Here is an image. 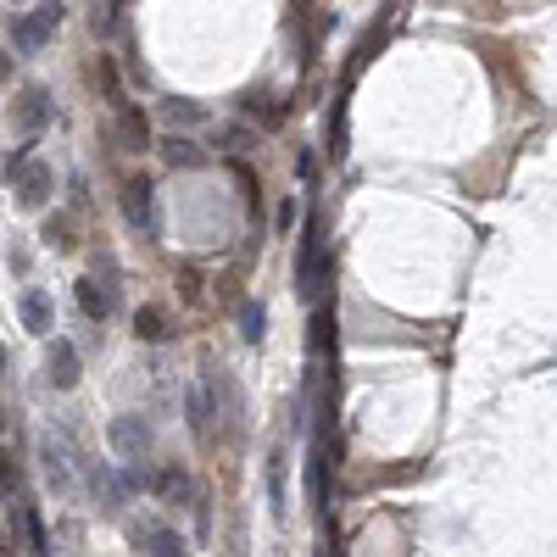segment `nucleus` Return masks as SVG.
Masks as SVG:
<instances>
[{
    "instance_id": "0eeeda50",
    "label": "nucleus",
    "mask_w": 557,
    "mask_h": 557,
    "mask_svg": "<svg viewBox=\"0 0 557 557\" xmlns=\"http://www.w3.org/2000/svg\"><path fill=\"white\" fill-rule=\"evenodd\" d=\"M112 446L117 457H145L151 452V424L145 418H112Z\"/></svg>"
},
{
    "instance_id": "4be33fe9",
    "label": "nucleus",
    "mask_w": 557,
    "mask_h": 557,
    "mask_svg": "<svg viewBox=\"0 0 557 557\" xmlns=\"http://www.w3.org/2000/svg\"><path fill=\"white\" fill-rule=\"evenodd\" d=\"M218 140L229 145V151H251V129H234V123H229V129L218 134Z\"/></svg>"
},
{
    "instance_id": "f03ea898",
    "label": "nucleus",
    "mask_w": 557,
    "mask_h": 557,
    "mask_svg": "<svg viewBox=\"0 0 557 557\" xmlns=\"http://www.w3.org/2000/svg\"><path fill=\"white\" fill-rule=\"evenodd\" d=\"M123 218H129V229L156 234V184L145 179V173L123 179Z\"/></svg>"
},
{
    "instance_id": "20e7f679",
    "label": "nucleus",
    "mask_w": 557,
    "mask_h": 557,
    "mask_svg": "<svg viewBox=\"0 0 557 557\" xmlns=\"http://www.w3.org/2000/svg\"><path fill=\"white\" fill-rule=\"evenodd\" d=\"M12 190L23 207H45V201H51V168H45V162H23V168L12 173Z\"/></svg>"
},
{
    "instance_id": "dca6fc26",
    "label": "nucleus",
    "mask_w": 557,
    "mask_h": 557,
    "mask_svg": "<svg viewBox=\"0 0 557 557\" xmlns=\"http://www.w3.org/2000/svg\"><path fill=\"white\" fill-rule=\"evenodd\" d=\"M162 151H168V162H173V168H195V162L207 156V151H201V145H190V140H168V145H162Z\"/></svg>"
},
{
    "instance_id": "1a4fd4ad",
    "label": "nucleus",
    "mask_w": 557,
    "mask_h": 557,
    "mask_svg": "<svg viewBox=\"0 0 557 557\" xmlns=\"http://www.w3.org/2000/svg\"><path fill=\"white\" fill-rule=\"evenodd\" d=\"M151 491L162 496V502H173V507H190L195 502V485H190V474H184V468H162V474L151 480Z\"/></svg>"
},
{
    "instance_id": "6ab92c4d",
    "label": "nucleus",
    "mask_w": 557,
    "mask_h": 557,
    "mask_svg": "<svg viewBox=\"0 0 557 557\" xmlns=\"http://www.w3.org/2000/svg\"><path fill=\"white\" fill-rule=\"evenodd\" d=\"M151 557H190V552H184V541L173 530H151Z\"/></svg>"
},
{
    "instance_id": "f8f14e48",
    "label": "nucleus",
    "mask_w": 557,
    "mask_h": 557,
    "mask_svg": "<svg viewBox=\"0 0 557 557\" xmlns=\"http://www.w3.org/2000/svg\"><path fill=\"white\" fill-rule=\"evenodd\" d=\"M17 117H23V129H45V117H51V95H45V90H23Z\"/></svg>"
},
{
    "instance_id": "39448f33",
    "label": "nucleus",
    "mask_w": 557,
    "mask_h": 557,
    "mask_svg": "<svg viewBox=\"0 0 557 557\" xmlns=\"http://www.w3.org/2000/svg\"><path fill=\"white\" fill-rule=\"evenodd\" d=\"M45 379H51L56 390L78 385V346L73 340H51V346H45Z\"/></svg>"
},
{
    "instance_id": "6e6552de",
    "label": "nucleus",
    "mask_w": 557,
    "mask_h": 557,
    "mask_svg": "<svg viewBox=\"0 0 557 557\" xmlns=\"http://www.w3.org/2000/svg\"><path fill=\"white\" fill-rule=\"evenodd\" d=\"M17 312H23V329L28 335H51V296L45 290H23V301H17Z\"/></svg>"
},
{
    "instance_id": "9b49d317",
    "label": "nucleus",
    "mask_w": 557,
    "mask_h": 557,
    "mask_svg": "<svg viewBox=\"0 0 557 557\" xmlns=\"http://www.w3.org/2000/svg\"><path fill=\"white\" fill-rule=\"evenodd\" d=\"M134 335L151 340V346H156V340H168V335H173L168 312H162V307H140V312H134Z\"/></svg>"
},
{
    "instance_id": "2eb2a0df",
    "label": "nucleus",
    "mask_w": 557,
    "mask_h": 557,
    "mask_svg": "<svg viewBox=\"0 0 557 557\" xmlns=\"http://www.w3.org/2000/svg\"><path fill=\"white\" fill-rule=\"evenodd\" d=\"M229 168H234V179H240V195H246V207H251V212H257V207H262V190H257V173H251V168H246V162H234V156H229Z\"/></svg>"
},
{
    "instance_id": "aec40b11",
    "label": "nucleus",
    "mask_w": 557,
    "mask_h": 557,
    "mask_svg": "<svg viewBox=\"0 0 557 557\" xmlns=\"http://www.w3.org/2000/svg\"><path fill=\"white\" fill-rule=\"evenodd\" d=\"M240 329H246V340H262V301H246V307H240Z\"/></svg>"
},
{
    "instance_id": "5701e85b",
    "label": "nucleus",
    "mask_w": 557,
    "mask_h": 557,
    "mask_svg": "<svg viewBox=\"0 0 557 557\" xmlns=\"http://www.w3.org/2000/svg\"><path fill=\"white\" fill-rule=\"evenodd\" d=\"M296 229V201H279V234Z\"/></svg>"
},
{
    "instance_id": "ddd939ff",
    "label": "nucleus",
    "mask_w": 557,
    "mask_h": 557,
    "mask_svg": "<svg viewBox=\"0 0 557 557\" xmlns=\"http://www.w3.org/2000/svg\"><path fill=\"white\" fill-rule=\"evenodd\" d=\"M23 524H28V552H34V557H51V535H45L39 507H23Z\"/></svg>"
},
{
    "instance_id": "f257e3e1",
    "label": "nucleus",
    "mask_w": 557,
    "mask_h": 557,
    "mask_svg": "<svg viewBox=\"0 0 557 557\" xmlns=\"http://www.w3.org/2000/svg\"><path fill=\"white\" fill-rule=\"evenodd\" d=\"M56 28H62V0H45V6H34V12L12 28V45L23 56H34V51H45V45H51Z\"/></svg>"
},
{
    "instance_id": "9d476101",
    "label": "nucleus",
    "mask_w": 557,
    "mask_h": 557,
    "mask_svg": "<svg viewBox=\"0 0 557 557\" xmlns=\"http://www.w3.org/2000/svg\"><path fill=\"white\" fill-rule=\"evenodd\" d=\"M73 301H78V312H84L90 324H106V312H112V296H106L95 279H78V285H73Z\"/></svg>"
},
{
    "instance_id": "f3484780",
    "label": "nucleus",
    "mask_w": 557,
    "mask_h": 557,
    "mask_svg": "<svg viewBox=\"0 0 557 557\" xmlns=\"http://www.w3.org/2000/svg\"><path fill=\"white\" fill-rule=\"evenodd\" d=\"M90 78H95V84H101V90H106V101H112V106H123V95H117V67H112V56H101Z\"/></svg>"
},
{
    "instance_id": "423d86ee",
    "label": "nucleus",
    "mask_w": 557,
    "mask_h": 557,
    "mask_svg": "<svg viewBox=\"0 0 557 557\" xmlns=\"http://www.w3.org/2000/svg\"><path fill=\"white\" fill-rule=\"evenodd\" d=\"M117 145H123V151H151V117L129 101L117 106Z\"/></svg>"
},
{
    "instance_id": "7ed1b4c3",
    "label": "nucleus",
    "mask_w": 557,
    "mask_h": 557,
    "mask_svg": "<svg viewBox=\"0 0 557 557\" xmlns=\"http://www.w3.org/2000/svg\"><path fill=\"white\" fill-rule=\"evenodd\" d=\"M184 418H190V435L195 441H212L218 435V424H212V385L207 379H190V390H184Z\"/></svg>"
},
{
    "instance_id": "393cba45",
    "label": "nucleus",
    "mask_w": 557,
    "mask_h": 557,
    "mask_svg": "<svg viewBox=\"0 0 557 557\" xmlns=\"http://www.w3.org/2000/svg\"><path fill=\"white\" fill-rule=\"evenodd\" d=\"M0 363H6V357H0Z\"/></svg>"
},
{
    "instance_id": "b1692460",
    "label": "nucleus",
    "mask_w": 557,
    "mask_h": 557,
    "mask_svg": "<svg viewBox=\"0 0 557 557\" xmlns=\"http://www.w3.org/2000/svg\"><path fill=\"white\" fill-rule=\"evenodd\" d=\"M0 78H6V56H0Z\"/></svg>"
},
{
    "instance_id": "4468645a",
    "label": "nucleus",
    "mask_w": 557,
    "mask_h": 557,
    "mask_svg": "<svg viewBox=\"0 0 557 557\" xmlns=\"http://www.w3.org/2000/svg\"><path fill=\"white\" fill-rule=\"evenodd\" d=\"M45 246L51 251H73V223L56 212V218H45Z\"/></svg>"
},
{
    "instance_id": "412c9836",
    "label": "nucleus",
    "mask_w": 557,
    "mask_h": 557,
    "mask_svg": "<svg viewBox=\"0 0 557 557\" xmlns=\"http://www.w3.org/2000/svg\"><path fill=\"white\" fill-rule=\"evenodd\" d=\"M168 117L184 129V123H201V117H207V106H195V101H173V106H168Z\"/></svg>"
},
{
    "instance_id": "a211bd4d",
    "label": "nucleus",
    "mask_w": 557,
    "mask_h": 557,
    "mask_svg": "<svg viewBox=\"0 0 557 557\" xmlns=\"http://www.w3.org/2000/svg\"><path fill=\"white\" fill-rule=\"evenodd\" d=\"M201 290H207V273L184 262V268H179V296H184V301H201Z\"/></svg>"
}]
</instances>
